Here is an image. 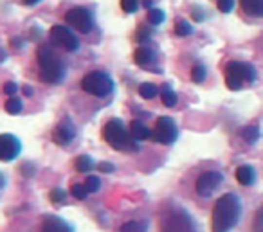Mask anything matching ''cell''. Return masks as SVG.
<instances>
[{
    "instance_id": "obj_31",
    "label": "cell",
    "mask_w": 263,
    "mask_h": 232,
    "mask_svg": "<svg viewBox=\"0 0 263 232\" xmlns=\"http://www.w3.org/2000/svg\"><path fill=\"white\" fill-rule=\"evenodd\" d=\"M121 231L123 232H130V231L143 232V231H146V225H144V223H139V221H128V223H125V225L121 227Z\"/></svg>"
},
{
    "instance_id": "obj_11",
    "label": "cell",
    "mask_w": 263,
    "mask_h": 232,
    "mask_svg": "<svg viewBox=\"0 0 263 232\" xmlns=\"http://www.w3.org/2000/svg\"><path fill=\"white\" fill-rule=\"evenodd\" d=\"M22 151V144L15 135L11 133H4L0 135V161L11 162L15 161Z\"/></svg>"
},
{
    "instance_id": "obj_2",
    "label": "cell",
    "mask_w": 263,
    "mask_h": 232,
    "mask_svg": "<svg viewBox=\"0 0 263 232\" xmlns=\"http://www.w3.org/2000/svg\"><path fill=\"white\" fill-rule=\"evenodd\" d=\"M36 58H38V65H40V77L45 83H58L63 79V63L60 61V58L56 56L53 49L42 47L38 49L36 53Z\"/></svg>"
},
{
    "instance_id": "obj_18",
    "label": "cell",
    "mask_w": 263,
    "mask_h": 232,
    "mask_svg": "<svg viewBox=\"0 0 263 232\" xmlns=\"http://www.w3.org/2000/svg\"><path fill=\"white\" fill-rule=\"evenodd\" d=\"M161 99H162V105H164V107H168V108L175 107V105H177V101H179V97H177V94L171 90V87H169V85H164V87H162Z\"/></svg>"
},
{
    "instance_id": "obj_30",
    "label": "cell",
    "mask_w": 263,
    "mask_h": 232,
    "mask_svg": "<svg viewBox=\"0 0 263 232\" xmlns=\"http://www.w3.org/2000/svg\"><path fill=\"white\" fill-rule=\"evenodd\" d=\"M121 9L125 13H135L139 9V0H121Z\"/></svg>"
},
{
    "instance_id": "obj_15",
    "label": "cell",
    "mask_w": 263,
    "mask_h": 232,
    "mask_svg": "<svg viewBox=\"0 0 263 232\" xmlns=\"http://www.w3.org/2000/svg\"><path fill=\"white\" fill-rule=\"evenodd\" d=\"M236 180L242 185H252L256 182V171L252 166H240L236 169Z\"/></svg>"
},
{
    "instance_id": "obj_14",
    "label": "cell",
    "mask_w": 263,
    "mask_h": 232,
    "mask_svg": "<svg viewBox=\"0 0 263 232\" xmlns=\"http://www.w3.org/2000/svg\"><path fill=\"white\" fill-rule=\"evenodd\" d=\"M133 61H135L139 67H150L155 61V54H153L151 49L141 45V47H137L135 53H133Z\"/></svg>"
},
{
    "instance_id": "obj_16",
    "label": "cell",
    "mask_w": 263,
    "mask_h": 232,
    "mask_svg": "<svg viewBox=\"0 0 263 232\" xmlns=\"http://www.w3.org/2000/svg\"><path fill=\"white\" fill-rule=\"evenodd\" d=\"M130 135L135 139V141H146V139L151 137V130H150V128H146L141 121H132Z\"/></svg>"
},
{
    "instance_id": "obj_25",
    "label": "cell",
    "mask_w": 263,
    "mask_h": 232,
    "mask_svg": "<svg viewBox=\"0 0 263 232\" xmlns=\"http://www.w3.org/2000/svg\"><path fill=\"white\" fill-rule=\"evenodd\" d=\"M153 35V29H150L146 25H139L137 33H135V42L137 43H146Z\"/></svg>"
},
{
    "instance_id": "obj_28",
    "label": "cell",
    "mask_w": 263,
    "mask_h": 232,
    "mask_svg": "<svg viewBox=\"0 0 263 232\" xmlns=\"http://www.w3.org/2000/svg\"><path fill=\"white\" fill-rule=\"evenodd\" d=\"M71 193L74 198H78V200H85L87 195H89V191L85 189L83 184H72L71 185Z\"/></svg>"
},
{
    "instance_id": "obj_9",
    "label": "cell",
    "mask_w": 263,
    "mask_h": 232,
    "mask_svg": "<svg viewBox=\"0 0 263 232\" xmlns=\"http://www.w3.org/2000/svg\"><path fill=\"white\" fill-rule=\"evenodd\" d=\"M224 182V175L220 171H206L198 177L197 184H195V189L200 196H211L215 193L220 184Z\"/></svg>"
},
{
    "instance_id": "obj_7",
    "label": "cell",
    "mask_w": 263,
    "mask_h": 232,
    "mask_svg": "<svg viewBox=\"0 0 263 232\" xmlns=\"http://www.w3.org/2000/svg\"><path fill=\"white\" fill-rule=\"evenodd\" d=\"M65 22L72 29H78L79 33H90L94 27V20L89 9L85 7H72L65 13Z\"/></svg>"
},
{
    "instance_id": "obj_3",
    "label": "cell",
    "mask_w": 263,
    "mask_h": 232,
    "mask_svg": "<svg viewBox=\"0 0 263 232\" xmlns=\"http://www.w3.org/2000/svg\"><path fill=\"white\" fill-rule=\"evenodd\" d=\"M103 137L114 149L119 151H132V149H137L135 146V139L132 137L128 130L125 128V125L119 119L108 121L105 128H103Z\"/></svg>"
},
{
    "instance_id": "obj_38",
    "label": "cell",
    "mask_w": 263,
    "mask_h": 232,
    "mask_svg": "<svg viewBox=\"0 0 263 232\" xmlns=\"http://www.w3.org/2000/svg\"><path fill=\"white\" fill-rule=\"evenodd\" d=\"M24 94L27 95V97H31V95H33V89H31V87H27V85H25V87H24Z\"/></svg>"
},
{
    "instance_id": "obj_24",
    "label": "cell",
    "mask_w": 263,
    "mask_h": 232,
    "mask_svg": "<svg viewBox=\"0 0 263 232\" xmlns=\"http://www.w3.org/2000/svg\"><path fill=\"white\" fill-rule=\"evenodd\" d=\"M139 94L143 99H153L157 95V87L153 83H143L139 87Z\"/></svg>"
},
{
    "instance_id": "obj_21",
    "label": "cell",
    "mask_w": 263,
    "mask_h": 232,
    "mask_svg": "<svg viewBox=\"0 0 263 232\" xmlns=\"http://www.w3.org/2000/svg\"><path fill=\"white\" fill-rule=\"evenodd\" d=\"M164 18H166V15H164L162 9H155V7L148 9V22L151 25H161L164 22Z\"/></svg>"
},
{
    "instance_id": "obj_10",
    "label": "cell",
    "mask_w": 263,
    "mask_h": 232,
    "mask_svg": "<svg viewBox=\"0 0 263 232\" xmlns=\"http://www.w3.org/2000/svg\"><path fill=\"white\" fill-rule=\"evenodd\" d=\"M51 40H53V43H56L58 47L65 49L69 53L78 51L79 47V40L76 38V35H74L71 29L63 27V25H54L53 29H51Z\"/></svg>"
},
{
    "instance_id": "obj_20",
    "label": "cell",
    "mask_w": 263,
    "mask_h": 232,
    "mask_svg": "<svg viewBox=\"0 0 263 232\" xmlns=\"http://www.w3.org/2000/svg\"><path fill=\"white\" fill-rule=\"evenodd\" d=\"M242 137H244L245 143L254 144L258 139H260V128H258V126H247V128L242 130Z\"/></svg>"
},
{
    "instance_id": "obj_41",
    "label": "cell",
    "mask_w": 263,
    "mask_h": 232,
    "mask_svg": "<svg viewBox=\"0 0 263 232\" xmlns=\"http://www.w3.org/2000/svg\"><path fill=\"white\" fill-rule=\"evenodd\" d=\"M38 2H40V0H24V4H27V6H35Z\"/></svg>"
},
{
    "instance_id": "obj_23",
    "label": "cell",
    "mask_w": 263,
    "mask_h": 232,
    "mask_svg": "<svg viewBox=\"0 0 263 232\" xmlns=\"http://www.w3.org/2000/svg\"><path fill=\"white\" fill-rule=\"evenodd\" d=\"M207 76V71H206V67L202 63H195L191 69V79L195 83H202L204 79Z\"/></svg>"
},
{
    "instance_id": "obj_29",
    "label": "cell",
    "mask_w": 263,
    "mask_h": 232,
    "mask_svg": "<svg viewBox=\"0 0 263 232\" xmlns=\"http://www.w3.org/2000/svg\"><path fill=\"white\" fill-rule=\"evenodd\" d=\"M49 196H51V202L54 203V205H60L61 202H65V191L63 189H60V187H54L53 191H51V195H49Z\"/></svg>"
},
{
    "instance_id": "obj_5",
    "label": "cell",
    "mask_w": 263,
    "mask_h": 232,
    "mask_svg": "<svg viewBox=\"0 0 263 232\" xmlns=\"http://www.w3.org/2000/svg\"><path fill=\"white\" fill-rule=\"evenodd\" d=\"M81 89L90 95L105 97L114 90V79L103 71H92L81 79Z\"/></svg>"
},
{
    "instance_id": "obj_12",
    "label": "cell",
    "mask_w": 263,
    "mask_h": 232,
    "mask_svg": "<svg viewBox=\"0 0 263 232\" xmlns=\"http://www.w3.org/2000/svg\"><path fill=\"white\" fill-rule=\"evenodd\" d=\"M76 135V128L71 123V119H63L60 125L54 128L53 131V141L60 146H67L69 143H72V139Z\"/></svg>"
},
{
    "instance_id": "obj_35",
    "label": "cell",
    "mask_w": 263,
    "mask_h": 232,
    "mask_svg": "<svg viewBox=\"0 0 263 232\" xmlns=\"http://www.w3.org/2000/svg\"><path fill=\"white\" fill-rule=\"evenodd\" d=\"M99 171L101 173H114V164H110V162H101V164H99Z\"/></svg>"
},
{
    "instance_id": "obj_19",
    "label": "cell",
    "mask_w": 263,
    "mask_h": 232,
    "mask_svg": "<svg viewBox=\"0 0 263 232\" xmlns=\"http://www.w3.org/2000/svg\"><path fill=\"white\" fill-rule=\"evenodd\" d=\"M74 166H76V169H78L79 173H90L92 171V167H94V161L90 159L89 155H81V157L76 159Z\"/></svg>"
},
{
    "instance_id": "obj_26",
    "label": "cell",
    "mask_w": 263,
    "mask_h": 232,
    "mask_svg": "<svg viewBox=\"0 0 263 232\" xmlns=\"http://www.w3.org/2000/svg\"><path fill=\"white\" fill-rule=\"evenodd\" d=\"M175 35L177 36H189L193 35V27L189 22H186V20H179L177 24H175Z\"/></svg>"
},
{
    "instance_id": "obj_22",
    "label": "cell",
    "mask_w": 263,
    "mask_h": 232,
    "mask_svg": "<svg viewBox=\"0 0 263 232\" xmlns=\"http://www.w3.org/2000/svg\"><path fill=\"white\" fill-rule=\"evenodd\" d=\"M22 108H24V103L22 99H17V97H9L6 101V112L11 113V115H17V113L22 112Z\"/></svg>"
},
{
    "instance_id": "obj_1",
    "label": "cell",
    "mask_w": 263,
    "mask_h": 232,
    "mask_svg": "<svg viewBox=\"0 0 263 232\" xmlns=\"http://www.w3.org/2000/svg\"><path fill=\"white\" fill-rule=\"evenodd\" d=\"M242 216V203L234 193H225L213 209V231L227 232L238 225Z\"/></svg>"
},
{
    "instance_id": "obj_17",
    "label": "cell",
    "mask_w": 263,
    "mask_h": 232,
    "mask_svg": "<svg viewBox=\"0 0 263 232\" xmlns=\"http://www.w3.org/2000/svg\"><path fill=\"white\" fill-rule=\"evenodd\" d=\"M244 11L252 17H262L263 15V0H240Z\"/></svg>"
},
{
    "instance_id": "obj_32",
    "label": "cell",
    "mask_w": 263,
    "mask_h": 232,
    "mask_svg": "<svg viewBox=\"0 0 263 232\" xmlns=\"http://www.w3.org/2000/svg\"><path fill=\"white\" fill-rule=\"evenodd\" d=\"M234 7V0H218V9L222 13H231Z\"/></svg>"
},
{
    "instance_id": "obj_42",
    "label": "cell",
    "mask_w": 263,
    "mask_h": 232,
    "mask_svg": "<svg viewBox=\"0 0 263 232\" xmlns=\"http://www.w3.org/2000/svg\"><path fill=\"white\" fill-rule=\"evenodd\" d=\"M6 185V178H4V175L0 173V187H4Z\"/></svg>"
},
{
    "instance_id": "obj_27",
    "label": "cell",
    "mask_w": 263,
    "mask_h": 232,
    "mask_svg": "<svg viewBox=\"0 0 263 232\" xmlns=\"http://www.w3.org/2000/svg\"><path fill=\"white\" fill-rule=\"evenodd\" d=\"M83 185L89 193H96V191H99V187H101V180L97 178V177H94V175H90V177H87Z\"/></svg>"
},
{
    "instance_id": "obj_37",
    "label": "cell",
    "mask_w": 263,
    "mask_h": 232,
    "mask_svg": "<svg viewBox=\"0 0 263 232\" xmlns=\"http://www.w3.org/2000/svg\"><path fill=\"white\" fill-rule=\"evenodd\" d=\"M11 45L15 49H22L24 47V42H22V38H13L11 40Z\"/></svg>"
},
{
    "instance_id": "obj_13",
    "label": "cell",
    "mask_w": 263,
    "mask_h": 232,
    "mask_svg": "<svg viewBox=\"0 0 263 232\" xmlns=\"http://www.w3.org/2000/svg\"><path fill=\"white\" fill-rule=\"evenodd\" d=\"M43 231L47 232H72V227L54 214H47L43 220Z\"/></svg>"
},
{
    "instance_id": "obj_34",
    "label": "cell",
    "mask_w": 263,
    "mask_h": 232,
    "mask_svg": "<svg viewBox=\"0 0 263 232\" xmlns=\"http://www.w3.org/2000/svg\"><path fill=\"white\" fill-rule=\"evenodd\" d=\"M18 92V85L13 83V81H7L6 85H4V94L7 95H15Z\"/></svg>"
},
{
    "instance_id": "obj_8",
    "label": "cell",
    "mask_w": 263,
    "mask_h": 232,
    "mask_svg": "<svg viewBox=\"0 0 263 232\" xmlns=\"http://www.w3.org/2000/svg\"><path fill=\"white\" fill-rule=\"evenodd\" d=\"M161 227L164 231H193V221L182 209H171L164 220L161 221Z\"/></svg>"
},
{
    "instance_id": "obj_33",
    "label": "cell",
    "mask_w": 263,
    "mask_h": 232,
    "mask_svg": "<svg viewBox=\"0 0 263 232\" xmlns=\"http://www.w3.org/2000/svg\"><path fill=\"white\" fill-rule=\"evenodd\" d=\"M191 17L197 20V22H204V18H206V11H204L202 7H198V6H195L191 9Z\"/></svg>"
},
{
    "instance_id": "obj_4",
    "label": "cell",
    "mask_w": 263,
    "mask_h": 232,
    "mask_svg": "<svg viewBox=\"0 0 263 232\" xmlns=\"http://www.w3.org/2000/svg\"><path fill=\"white\" fill-rule=\"evenodd\" d=\"M256 81V69L251 63L244 61H231L225 67V83L231 90H242L244 83H254Z\"/></svg>"
},
{
    "instance_id": "obj_6",
    "label": "cell",
    "mask_w": 263,
    "mask_h": 232,
    "mask_svg": "<svg viewBox=\"0 0 263 232\" xmlns=\"http://www.w3.org/2000/svg\"><path fill=\"white\" fill-rule=\"evenodd\" d=\"M177 135H179V130L175 121L171 117H159L150 139L161 144H173L177 141Z\"/></svg>"
},
{
    "instance_id": "obj_40",
    "label": "cell",
    "mask_w": 263,
    "mask_h": 232,
    "mask_svg": "<svg viewBox=\"0 0 263 232\" xmlns=\"http://www.w3.org/2000/svg\"><path fill=\"white\" fill-rule=\"evenodd\" d=\"M7 58V54H6V51L4 49H0V61H4Z\"/></svg>"
},
{
    "instance_id": "obj_36",
    "label": "cell",
    "mask_w": 263,
    "mask_h": 232,
    "mask_svg": "<svg viewBox=\"0 0 263 232\" xmlns=\"http://www.w3.org/2000/svg\"><path fill=\"white\" fill-rule=\"evenodd\" d=\"M22 171H24V177H33V175H35V166H33V164H24V166H22Z\"/></svg>"
},
{
    "instance_id": "obj_39",
    "label": "cell",
    "mask_w": 263,
    "mask_h": 232,
    "mask_svg": "<svg viewBox=\"0 0 263 232\" xmlns=\"http://www.w3.org/2000/svg\"><path fill=\"white\" fill-rule=\"evenodd\" d=\"M143 6L146 7V9H150V7L153 6V0H143Z\"/></svg>"
}]
</instances>
